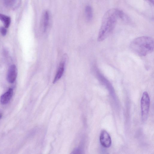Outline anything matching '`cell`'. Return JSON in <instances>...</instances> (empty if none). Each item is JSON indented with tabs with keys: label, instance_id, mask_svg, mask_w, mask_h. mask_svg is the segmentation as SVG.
<instances>
[{
	"label": "cell",
	"instance_id": "5",
	"mask_svg": "<svg viewBox=\"0 0 154 154\" xmlns=\"http://www.w3.org/2000/svg\"><path fill=\"white\" fill-rule=\"evenodd\" d=\"M17 70L14 65H11L9 67L7 75V80L10 83H14L17 76Z\"/></svg>",
	"mask_w": 154,
	"mask_h": 154
},
{
	"label": "cell",
	"instance_id": "8",
	"mask_svg": "<svg viewBox=\"0 0 154 154\" xmlns=\"http://www.w3.org/2000/svg\"><path fill=\"white\" fill-rule=\"evenodd\" d=\"M49 14L48 11L45 12L42 20V26L44 32H45L49 26Z\"/></svg>",
	"mask_w": 154,
	"mask_h": 154
},
{
	"label": "cell",
	"instance_id": "7",
	"mask_svg": "<svg viewBox=\"0 0 154 154\" xmlns=\"http://www.w3.org/2000/svg\"><path fill=\"white\" fill-rule=\"evenodd\" d=\"M65 61H62L60 63L57 72L53 80L54 83L56 82L62 76L64 69Z\"/></svg>",
	"mask_w": 154,
	"mask_h": 154
},
{
	"label": "cell",
	"instance_id": "1",
	"mask_svg": "<svg viewBox=\"0 0 154 154\" xmlns=\"http://www.w3.org/2000/svg\"><path fill=\"white\" fill-rule=\"evenodd\" d=\"M123 12L116 9L108 11L104 14L99 30L97 41L102 42L105 39L114 29L118 19H121Z\"/></svg>",
	"mask_w": 154,
	"mask_h": 154
},
{
	"label": "cell",
	"instance_id": "3",
	"mask_svg": "<svg viewBox=\"0 0 154 154\" xmlns=\"http://www.w3.org/2000/svg\"><path fill=\"white\" fill-rule=\"evenodd\" d=\"M142 119L145 122L147 119L149 110L150 98L148 93L143 92L140 101Z\"/></svg>",
	"mask_w": 154,
	"mask_h": 154
},
{
	"label": "cell",
	"instance_id": "4",
	"mask_svg": "<svg viewBox=\"0 0 154 154\" xmlns=\"http://www.w3.org/2000/svg\"><path fill=\"white\" fill-rule=\"evenodd\" d=\"M100 142L104 147H109L111 144V139L107 132L105 130L101 131L100 136Z\"/></svg>",
	"mask_w": 154,
	"mask_h": 154
},
{
	"label": "cell",
	"instance_id": "2",
	"mask_svg": "<svg viewBox=\"0 0 154 154\" xmlns=\"http://www.w3.org/2000/svg\"><path fill=\"white\" fill-rule=\"evenodd\" d=\"M131 51L140 56H145L152 53L154 49V41L152 37L143 36L137 38L131 43Z\"/></svg>",
	"mask_w": 154,
	"mask_h": 154
},
{
	"label": "cell",
	"instance_id": "9",
	"mask_svg": "<svg viewBox=\"0 0 154 154\" xmlns=\"http://www.w3.org/2000/svg\"><path fill=\"white\" fill-rule=\"evenodd\" d=\"M0 20L3 23L5 27L8 28L9 27L11 22V19L10 17L0 13Z\"/></svg>",
	"mask_w": 154,
	"mask_h": 154
},
{
	"label": "cell",
	"instance_id": "10",
	"mask_svg": "<svg viewBox=\"0 0 154 154\" xmlns=\"http://www.w3.org/2000/svg\"><path fill=\"white\" fill-rule=\"evenodd\" d=\"M85 13L86 19L87 21H91L93 18V10L91 7L89 6H86L85 8Z\"/></svg>",
	"mask_w": 154,
	"mask_h": 154
},
{
	"label": "cell",
	"instance_id": "12",
	"mask_svg": "<svg viewBox=\"0 0 154 154\" xmlns=\"http://www.w3.org/2000/svg\"><path fill=\"white\" fill-rule=\"evenodd\" d=\"M2 114H0V119L2 117Z\"/></svg>",
	"mask_w": 154,
	"mask_h": 154
},
{
	"label": "cell",
	"instance_id": "11",
	"mask_svg": "<svg viewBox=\"0 0 154 154\" xmlns=\"http://www.w3.org/2000/svg\"><path fill=\"white\" fill-rule=\"evenodd\" d=\"M0 32L3 36L5 35L7 33V30L5 27H0Z\"/></svg>",
	"mask_w": 154,
	"mask_h": 154
},
{
	"label": "cell",
	"instance_id": "6",
	"mask_svg": "<svg viewBox=\"0 0 154 154\" xmlns=\"http://www.w3.org/2000/svg\"><path fill=\"white\" fill-rule=\"evenodd\" d=\"M13 90L10 88L7 91L3 94L1 97L0 101L2 104L8 103L11 99L13 94Z\"/></svg>",
	"mask_w": 154,
	"mask_h": 154
}]
</instances>
